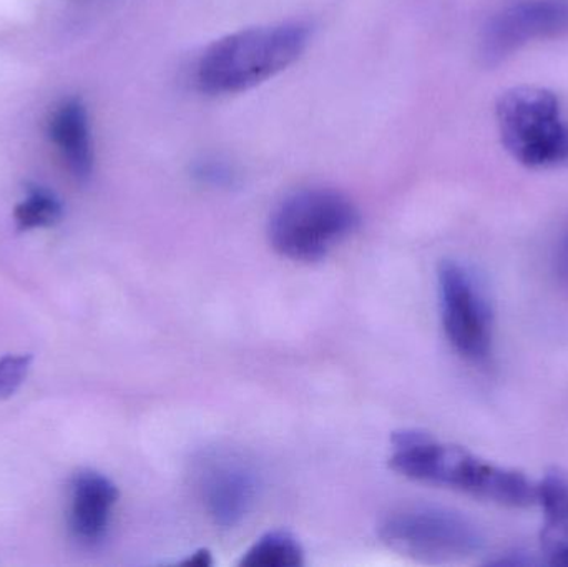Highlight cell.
Returning <instances> with one entry per match:
<instances>
[{"instance_id": "7c38bea8", "label": "cell", "mask_w": 568, "mask_h": 567, "mask_svg": "<svg viewBox=\"0 0 568 567\" xmlns=\"http://www.w3.org/2000/svg\"><path fill=\"white\" fill-rule=\"evenodd\" d=\"M303 563L300 541L286 531L266 533L242 559V566L246 567H297Z\"/></svg>"}, {"instance_id": "8fae6325", "label": "cell", "mask_w": 568, "mask_h": 567, "mask_svg": "<svg viewBox=\"0 0 568 567\" xmlns=\"http://www.w3.org/2000/svg\"><path fill=\"white\" fill-rule=\"evenodd\" d=\"M537 503L544 513L542 553L552 566L568 567V473L550 469L537 483Z\"/></svg>"}, {"instance_id": "9a60e30c", "label": "cell", "mask_w": 568, "mask_h": 567, "mask_svg": "<svg viewBox=\"0 0 568 567\" xmlns=\"http://www.w3.org/2000/svg\"><path fill=\"white\" fill-rule=\"evenodd\" d=\"M554 269L562 282L568 283V229L559 243H557L556 255H554Z\"/></svg>"}, {"instance_id": "52a82bcc", "label": "cell", "mask_w": 568, "mask_h": 567, "mask_svg": "<svg viewBox=\"0 0 568 567\" xmlns=\"http://www.w3.org/2000/svg\"><path fill=\"white\" fill-rule=\"evenodd\" d=\"M567 10L550 0H524L497 12L480 37V57L499 65L529 43L556 36L567 26Z\"/></svg>"}, {"instance_id": "e0dca14e", "label": "cell", "mask_w": 568, "mask_h": 567, "mask_svg": "<svg viewBox=\"0 0 568 567\" xmlns=\"http://www.w3.org/2000/svg\"><path fill=\"white\" fill-rule=\"evenodd\" d=\"M564 165H568V146H567V152H566V162H564Z\"/></svg>"}, {"instance_id": "5b68a950", "label": "cell", "mask_w": 568, "mask_h": 567, "mask_svg": "<svg viewBox=\"0 0 568 567\" xmlns=\"http://www.w3.org/2000/svg\"><path fill=\"white\" fill-rule=\"evenodd\" d=\"M381 539L394 551L433 565L464 561L483 549L476 525L460 513L437 506H413L384 519Z\"/></svg>"}, {"instance_id": "2e32d148", "label": "cell", "mask_w": 568, "mask_h": 567, "mask_svg": "<svg viewBox=\"0 0 568 567\" xmlns=\"http://www.w3.org/2000/svg\"><path fill=\"white\" fill-rule=\"evenodd\" d=\"M186 565H195V566H209L212 565V559H210V555L206 551L196 553L193 555V558H190L186 561Z\"/></svg>"}, {"instance_id": "4fadbf2b", "label": "cell", "mask_w": 568, "mask_h": 567, "mask_svg": "<svg viewBox=\"0 0 568 567\" xmlns=\"http://www.w3.org/2000/svg\"><path fill=\"white\" fill-rule=\"evenodd\" d=\"M62 202L42 186H32L16 206L13 219L20 230L49 229L62 220Z\"/></svg>"}, {"instance_id": "7a4b0ae2", "label": "cell", "mask_w": 568, "mask_h": 567, "mask_svg": "<svg viewBox=\"0 0 568 567\" xmlns=\"http://www.w3.org/2000/svg\"><path fill=\"white\" fill-rule=\"evenodd\" d=\"M310 43L301 22L239 30L209 47L196 67V83L210 95L246 92L293 65Z\"/></svg>"}, {"instance_id": "9c48e42d", "label": "cell", "mask_w": 568, "mask_h": 567, "mask_svg": "<svg viewBox=\"0 0 568 567\" xmlns=\"http://www.w3.org/2000/svg\"><path fill=\"white\" fill-rule=\"evenodd\" d=\"M119 488L102 473H77L70 486L69 525L80 545L95 546L106 536Z\"/></svg>"}, {"instance_id": "8992f818", "label": "cell", "mask_w": 568, "mask_h": 567, "mask_svg": "<svg viewBox=\"0 0 568 567\" xmlns=\"http://www.w3.org/2000/svg\"><path fill=\"white\" fill-rule=\"evenodd\" d=\"M440 318L453 348L467 362H489L494 312L479 276L457 260H444L437 272Z\"/></svg>"}, {"instance_id": "277c9868", "label": "cell", "mask_w": 568, "mask_h": 567, "mask_svg": "<svg viewBox=\"0 0 568 567\" xmlns=\"http://www.w3.org/2000/svg\"><path fill=\"white\" fill-rule=\"evenodd\" d=\"M496 119L504 149L520 165L549 169L566 162L568 125L556 93L513 87L497 100Z\"/></svg>"}, {"instance_id": "30bf717a", "label": "cell", "mask_w": 568, "mask_h": 567, "mask_svg": "<svg viewBox=\"0 0 568 567\" xmlns=\"http://www.w3.org/2000/svg\"><path fill=\"white\" fill-rule=\"evenodd\" d=\"M49 133L70 173L80 182L90 179L93 170V149L89 115L82 100H63L49 122Z\"/></svg>"}, {"instance_id": "3957f363", "label": "cell", "mask_w": 568, "mask_h": 567, "mask_svg": "<svg viewBox=\"0 0 568 567\" xmlns=\"http://www.w3.org/2000/svg\"><path fill=\"white\" fill-rule=\"evenodd\" d=\"M361 215L344 193L304 189L286 196L270 219V243L294 262H320L334 246L353 235Z\"/></svg>"}, {"instance_id": "ba28073f", "label": "cell", "mask_w": 568, "mask_h": 567, "mask_svg": "<svg viewBox=\"0 0 568 567\" xmlns=\"http://www.w3.org/2000/svg\"><path fill=\"white\" fill-rule=\"evenodd\" d=\"M202 492L213 522L232 528L242 523L255 505L258 476L245 459L219 455L203 469Z\"/></svg>"}, {"instance_id": "5bb4252c", "label": "cell", "mask_w": 568, "mask_h": 567, "mask_svg": "<svg viewBox=\"0 0 568 567\" xmlns=\"http://www.w3.org/2000/svg\"><path fill=\"white\" fill-rule=\"evenodd\" d=\"M32 366L30 355H7L0 358V399L9 398L26 382Z\"/></svg>"}, {"instance_id": "6da1fadb", "label": "cell", "mask_w": 568, "mask_h": 567, "mask_svg": "<svg viewBox=\"0 0 568 567\" xmlns=\"http://www.w3.org/2000/svg\"><path fill=\"white\" fill-rule=\"evenodd\" d=\"M389 463L406 478L456 489L494 505L527 508L537 502V485L524 473L494 465L426 433H396Z\"/></svg>"}]
</instances>
